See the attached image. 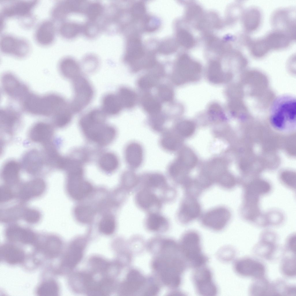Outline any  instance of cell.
I'll return each mask as SVG.
<instances>
[{
  "instance_id": "obj_16",
  "label": "cell",
  "mask_w": 296,
  "mask_h": 296,
  "mask_svg": "<svg viewBox=\"0 0 296 296\" xmlns=\"http://www.w3.org/2000/svg\"><path fill=\"white\" fill-rule=\"evenodd\" d=\"M179 213L181 221L188 223L196 219L201 212L200 205L194 197L189 196L185 199L181 205Z\"/></svg>"
},
{
  "instance_id": "obj_60",
  "label": "cell",
  "mask_w": 296,
  "mask_h": 296,
  "mask_svg": "<svg viewBox=\"0 0 296 296\" xmlns=\"http://www.w3.org/2000/svg\"><path fill=\"white\" fill-rule=\"evenodd\" d=\"M284 182L287 185L293 188L295 187V177L291 175H286L283 177Z\"/></svg>"
},
{
  "instance_id": "obj_36",
  "label": "cell",
  "mask_w": 296,
  "mask_h": 296,
  "mask_svg": "<svg viewBox=\"0 0 296 296\" xmlns=\"http://www.w3.org/2000/svg\"><path fill=\"white\" fill-rule=\"evenodd\" d=\"M58 288L57 284L53 281H47L42 283L38 288L37 293L40 296H55L57 295Z\"/></svg>"
},
{
  "instance_id": "obj_20",
  "label": "cell",
  "mask_w": 296,
  "mask_h": 296,
  "mask_svg": "<svg viewBox=\"0 0 296 296\" xmlns=\"http://www.w3.org/2000/svg\"><path fill=\"white\" fill-rule=\"evenodd\" d=\"M7 238L13 242H18L25 244H32L36 239V236L31 231L16 225L10 227L6 230Z\"/></svg>"
},
{
  "instance_id": "obj_44",
  "label": "cell",
  "mask_w": 296,
  "mask_h": 296,
  "mask_svg": "<svg viewBox=\"0 0 296 296\" xmlns=\"http://www.w3.org/2000/svg\"><path fill=\"white\" fill-rule=\"evenodd\" d=\"M115 227L114 221L113 218L110 216L104 217L100 221L99 225L100 231L106 235L112 234L114 231Z\"/></svg>"
},
{
  "instance_id": "obj_57",
  "label": "cell",
  "mask_w": 296,
  "mask_h": 296,
  "mask_svg": "<svg viewBox=\"0 0 296 296\" xmlns=\"http://www.w3.org/2000/svg\"><path fill=\"white\" fill-rule=\"evenodd\" d=\"M165 180L162 175L159 174L152 175L148 180L149 184L152 186L157 187L164 184Z\"/></svg>"
},
{
  "instance_id": "obj_22",
  "label": "cell",
  "mask_w": 296,
  "mask_h": 296,
  "mask_svg": "<svg viewBox=\"0 0 296 296\" xmlns=\"http://www.w3.org/2000/svg\"><path fill=\"white\" fill-rule=\"evenodd\" d=\"M123 107L117 94L108 93L105 95L101 101V110L106 114H117Z\"/></svg>"
},
{
  "instance_id": "obj_29",
  "label": "cell",
  "mask_w": 296,
  "mask_h": 296,
  "mask_svg": "<svg viewBox=\"0 0 296 296\" xmlns=\"http://www.w3.org/2000/svg\"><path fill=\"white\" fill-rule=\"evenodd\" d=\"M247 47L251 54L257 58L264 57L270 51L264 37L256 39H251Z\"/></svg>"
},
{
  "instance_id": "obj_47",
  "label": "cell",
  "mask_w": 296,
  "mask_h": 296,
  "mask_svg": "<svg viewBox=\"0 0 296 296\" xmlns=\"http://www.w3.org/2000/svg\"><path fill=\"white\" fill-rule=\"evenodd\" d=\"M269 284L265 280H261L252 284L251 291L252 294L255 295H264L268 293Z\"/></svg>"
},
{
  "instance_id": "obj_12",
  "label": "cell",
  "mask_w": 296,
  "mask_h": 296,
  "mask_svg": "<svg viewBox=\"0 0 296 296\" xmlns=\"http://www.w3.org/2000/svg\"><path fill=\"white\" fill-rule=\"evenodd\" d=\"M2 83L4 91L15 99L22 101L29 92L27 86L11 73L3 76Z\"/></svg>"
},
{
  "instance_id": "obj_41",
  "label": "cell",
  "mask_w": 296,
  "mask_h": 296,
  "mask_svg": "<svg viewBox=\"0 0 296 296\" xmlns=\"http://www.w3.org/2000/svg\"><path fill=\"white\" fill-rule=\"evenodd\" d=\"M143 105L146 111L152 115L159 113L161 109L159 102L150 96H147L144 99Z\"/></svg>"
},
{
  "instance_id": "obj_52",
  "label": "cell",
  "mask_w": 296,
  "mask_h": 296,
  "mask_svg": "<svg viewBox=\"0 0 296 296\" xmlns=\"http://www.w3.org/2000/svg\"><path fill=\"white\" fill-rule=\"evenodd\" d=\"M24 219L27 222L30 223H35L39 220L40 215L37 211L32 209L25 210L23 215Z\"/></svg>"
},
{
  "instance_id": "obj_58",
  "label": "cell",
  "mask_w": 296,
  "mask_h": 296,
  "mask_svg": "<svg viewBox=\"0 0 296 296\" xmlns=\"http://www.w3.org/2000/svg\"><path fill=\"white\" fill-rule=\"evenodd\" d=\"M218 182L221 186L225 188H230L234 186L233 181L227 175L224 174L220 176Z\"/></svg>"
},
{
  "instance_id": "obj_54",
  "label": "cell",
  "mask_w": 296,
  "mask_h": 296,
  "mask_svg": "<svg viewBox=\"0 0 296 296\" xmlns=\"http://www.w3.org/2000/svg\"><path fill=\"white\" fill-rule=\"evenodd\" d=\"M145 5L141 2H138L134 3L131 9L132 16L136 18H139L142 17L145 14Z\"/></svg>"
},
{
  "instance_id": "obj_21",
  "label": "cell",
  "mask_w": 296,
  "mask_h": 296,
  "mask_svg": "<svg viewBox=\"0 0 296 296\" xmlns=\"http://www.w3.org/2000/svg\"><path fill=\"white\" fill-rule=\"evenodd\" d=\"M45 185L44 182L40 179H36L25 184L19 192L20 198L23 200H27L39 195L44 192Z\"/></svg>"
},
{
  "instance_id": "obj_49",
  "label": "cell",
  "mask_w": 296,
  "mask_h": 296,
  "mask_svg": "<svg viewBox=\"0 0 296 296\" xmlns=\"http://www.w3.org/2000/svg\"><path fill=\"white\" fill-rule=\"evenodd\" d=\"M102 10V7L100 4L94 3L88 6L86 12L88 18L93 21L100 15Z\"/></svg>"
},
{
  "instance_id": "obj_61",
  "label": "cell",
  "mask_w": 296,
  "mask_h": 296,
  "mask_svg": "<svg viewBox=\"0 0 296 296\" xmlns=\"http://www.w3.org/2000/svg\"><path fill=\"white\" fill-rule=\"evenodd\" d=\"M159 291L158 287L156 285L153 284L149 287L145 293L146 295H154L156 294Z\"/></svg>"
},
{
  "instance_id": "obj_42",
  "label": "cell",
  "mask_w": 296,
  "mask_h": 296,
  "mask_svg": "<svg viewBox=\"0 0 296 296\" xmlns=\"http://www.w3.org/2000/svg\"><path fill=\"white\" fill-rule=\"evenodd\" d=\"M139 204L143 208H148L158 202L157 197L148 192L143 191L139 193L137 197Z\"/></svg>"
},
{
  "instance_id": "obj_28",
  "label": "cell",
  "mask_w": 296,
  "mask_h": 296,
  "mask_svg": "<svg viewBox=\"0 0 296 296\" xmlns=\"http://www.w3.org/2000/svg\"><path fill=\"white\" fill-rule=\"evenodd\" d=\"M143 51L140 40L133 38L128 41L125 59L128 62L134 63L141 58L144 55Z\"/></svg>"
},
{
  "instance_id": "obj_35",
  "label": "cell",
  "mask_w": 296,
  "mask_h": 296,
  "mask_svg": "<svg viewBox=\"0 0 296 296\" xmlns=\"http://www.w3.org/2000/svg\"><path fill=\"white\" fill-rule=\"evenodd\" d=\"M99 164L101 168L106 171H112L118 167L119 162L116 157L112 153L104 154L101 158Z\"/></svg>"
},
{
  "instance_id": "obj_46",
  "label": "cell",
  "mask_w": 296,
  "mask_h": 296,
  "mask_svg": "<svg viewBox=\"0 0 296 296\" xmlns=\"http://www.w3.org/2000/svg\"><path fill=\"white\" fill-rule=\"evenodd\" d=\"M183 166L190 168L193 166L196 162V158L190 151L184 150L179 158Z\"/></svg>"
},
{
  "instance_id": "obj_39",
  "label": "cell",
  "mask_w": 296,
  "mask_h": 296,
  "mask_svg": "<svg viewBox=\"0 0 296 296\" xmlns=\"http://www.w3.org/2000/svg\"><path fill=\"white\" fill-rule=\"evenodd\" d=\"M82 27L75 23H66L60 27V32L61 34L66 38H71L77 35L81 30Z\"/></svg>"
},
{
  "instance_id": "obj_56",
  "label": "cell",
  "mask_w": 296,
  "mask_h": 296,
  "mask_svg": "<svg viewBox=\"0 0 296 296\" xmlns=\"http://www.w3.org/2000/svg\"><path fill=\"white\" fill-rule=\"evenodd\" d=\"M13 194L8 187L1 186L0 188V202H5L10 200L13 197Z\"/></svg>"
},
{
  "instance_id": "obj_5",
  "label": "cell",
  "mask_w": 296,
  "mask_h": 296,
  "mask_svg": "<svg viewBox=\"0 0 296 296\" xmlns=\"http://www.w3.org/2000/svg\"><path fill=\"white\" fill-rule=\"evenodd\" d=\"M72 81L73 96L70 103L73 113H77L83 110L91 102L94 91L88 80L81 75Z\"/></svg>"
},
{
  "instance_id": "obj_26",
  "label": "cell",
  "mask_w": 296,
  "mask_h": 296,
  "mask_svg": "<svg viewBox=\"0 0 296 296\" xmlns=\"http://www.w3.org/2000/svg\"><path fill=\"white\" fill-rule=\"evenodd\" d=\"M126 160L132 168H137L141 165L143 159V151L140 145L132 143L127 147L125 151Z\"/></svg>"
},
{
  "instance_id": "obj_45",
  "label": "cell",
  "mask_w": 296,
  "mask_h": 296,
  "mask_svg": "<svg viewBox=\"0 0 296 296\" xmlns=\"http://www.w3.org/2000/svg\"><path fill=\"white\" fill-rule=\"evenodd\" d=\"M177 37L179 43L185 48H191L194 44L193 37L189 33L185 30L182 29L179 31Z\"/></svg>"
},
{
  "instance_id": "obj_11",
  "label": "cell",
  "mask_w": 296,
  "mask_h": 296,
  "mask_svg": "<svg viewBox=\"0 0 296 296\" xmlns=\"http://www.w3.org/2000/svg\"><path fill=\"white\" fill-rule=\"evenodd\" d=\"M230 218L229 210L224 207H218L211 210L203 216L202 221L206 227L215 231L223 229Z\"/></svg>"
},
{
  "instance_id": "obj_48",
  "label": "cell",
  "mask_w": 296,
  "mask_h": 296,
  "mask_svg": "<svg viewBox=\"0 0 296 296\" xmlns=\"http://www.w3.org/2000/svg\"><path fill=\"white\" fill-rule=\"evenodd\" d=\"M195 125L192 122L184 121L180 123L177 125V129L180 135L184 137H188L194 132Z\"/></svg>"
},
{
  "instance_id": "obj_34",
  "label": "cell",
  "mask_w": 296,
  "mask_h": 296,
  "mask_svg": "<svg viewBox=\"0 0 296 296\" xmlns=\"http://www.w3.org/2000/svg\"><path fill=\"white\" fill-rule=\"evenodd\" d=\"M117 94L123 107L130 108L134 105L136 95L131 90L126 88H121L119 89Z\"/></svg>"
},
{
  "instance_id": "obj_17",
  "label": "cell",
  "mask_w": 296,
  "mask_h": 296,
  "mask_svg": "<svg viewBox=\"0 0 296 296\" xmlns=\"http://www.w3.org/2000/svg\"><path fill=\"white\" fill-rule=\"evenodd\" d=\"M56 29L53 22L46 20L37 27L35 34L36 41L39 45L47 46L52 44L55 38Z\"/></svg>"
},
{
  "instance_id": "obj_8",
  "label": "cell",
  "mask_w": 296,
  "mask_h": 296,
  "mask_svg": "<svg viewBox=\"0 0 296 296\" xmlns=\"http://www.w3.org/2000/svg\"><path fill=\"white\" fill-rule=\"evenodd\" d=\"M192 280L196 291L200 295L214 296L218 293V288L214 281L211 270L205 266L195 269Z\"/></svg>"
},
{
  "instance_id": "obj_19",
  "label": "cell",
  "mask_w": 296,
  "mask_h": 296,
  "mask_svg": "<svg viewBox=\"0 0 296 296\" xmlns=\"http://www.w3.org/2000/svg\"><path fill=\"white\" fill-rule=\"evenodd\" d=\"M145 279L138 271L132 270L127 274L125 280L121 286L122 293L131 294L137 292L143 285Z\"/></svg>"
},
{
  "instance_id": "obj_9",
  "label": "cell",
  "mask_w": 296,
  "mask_h": 296,
  "mask_svg": "<svg viewBox=\"0 0 296 296\" xmlns=\"http://www.w3.org/2000/svg\"><path fill=\"white\" fill-rule=\"evenodd\" d=\"M82 170L68 172L67 190L70 195L76 200L84 198L92 190L91 185L82 179Z\"/></svg>"
},
{
  "instance_id": "obj_30",
  "label": "cell",
  "mask_w": 296,
  "mask_h": 296,
  "mask_svg": "<svg viewBox=\"0 0 296 296\" xmlns=\"http://www.w3.org/2000/svg\"><path fill=\"white\" fill-rule=\"evenodd\" d=\"M19 166L16 162L11 161L4 165L2 170V175L4 181L8 184H14L17 182L18 177Z\"/></svg>"
},
{
  "instance_id": "obj_1",
  "label": "cell",
  "mask_w": 296,
  "mask_h": 296,
  "mask_svg": "<svg viewBox=\"0 0 296 296\" xmlns=\"http://www.w3.org/2000/svg\"><path fill=\"white\" fill-rule=\"evenodd\" d=\"M26 111L31 114L54 117L70 109L69 103L55 94L39 96L30 92L22 101Z\"/></svg>"
},
{
  "instance_id": "obj_37",
  "label": "cell",
  "mask_w": 296,
  "mask_h": 296,
  "mask_svg": "<svg viewBox=\"0 0 296 296\" xmlns=\"http://www.w3.org/2000/svg\"><path fill=\"white\" fill-rule=\"evenodd\" d=\"M181 143V140L177 136L170 133L165 134L161 140L162 147L169 151L176 150L180 146Z\"/></svg>"
},
{
  "instance_id": "obj_50",
  "label": "cell",
  "mask_w": 296,
  "mask_h": 296,
  "mask_svg": "<svg viewBox=\"0 0 296 296\" xmlns=\"http://www.w3.org/2000/svg\"><path fill=\"white\" fill-rule=\"evenodd\" d=\"M157 78V76L155 75L149 74L145 75L139 79L138 85L142 89H149L155 85Z\"/></svg>"
},
{
  "instance_id": "obj_55",
  "label": "cell",
  "mask_w": 296,
  "mask_h": 296,
  "mask_svg": "<svg viewBox=\"0 0 296 296\" xmlns=\"http://www.w3.org/2000/svg\"><path fill=\"white\" fill-rule=\"evenodd\" d=\"M153 116L151 121L152 126L155 130L160 131L162 129L164 123V118L162 116L159 115V113Z\"/></svg>"
},
{
  "instance_id": "obj_27",
  "label": "cell",
  "mask_w": 296,
  "mask_h": 296,
  "mask_svg": "<svg viewBox=\"0 0 296 296\" xmlns=\"http://www.w3.org/2000/svg\"><path fill=\"white\" fill-rule=\"evenodd\" d=\"M83 247L80 244L75 243L71 245L64 259L63 266L71 269L79 262L82 257Z\"/></svg>"
},
{
  "instance_id": "obj_40",
  "label": "cell",
  "mask_w": 296,
  "mask_h": 296,
  "mask_svg": "<svg viewBox=\"0 0 296 296\" xmlns=\"http://www.w3.org/2000/svg\"><path fill=\"white\" fill-rule=\"evenodd\" d=\"M166 219L162 216L155 213L151 214L147 219L148 228L153 231L159 230L166 223Z\"/></svg>"
},
{
  "instance_id": "obj_38",
  "label": "cell",
  "mask_w": 296,
  "mask_h": 296,
  "mask_svg": "<svg viewBox=\"0 0 296 296\" xmlns=\"http://www.w3.org/2000/svg\"><path fill=\"white\" fill-rule=\"evenodd\" d=\"M1 120L2 124L11 126L17 121L19 114L13 108H7L1 110Z\"/></svg>"
},
{
  "instance_id": "obj_33",
  "label": "cell",
  "mask_w": 296,
  "mask_h": 296,
  "mask_svg": "<svg viewBox=\"0 0 296 296\" xmlns=\"http://www.w3.org/2000/svg\"><path fill=\"white\" fill-rule=\"evenodd\" d=\"M270 189V186L265 182L257 181L254 182L249 184L247 188L249 196L256 197L259 195L266 194Z\"/></svg>"
},
{
  "instance_id": "obj_43",
  "label": "cell",
  "mask_w": 296,
  "mask_h": 296,
  "mask_svg": "<svg viewBox=\"0 0 296 296\" xmlns=\"http://www.w3.org/2000/svg\"><path fill=\"white\" fill-rule=\"evenodd\" d=\"M75 214L77 219L83 223L89 222L93 217V212L91 209L84 206L77 207L75 210Z\"/></svg>"
},
{
  "instance_id": "obj_32",
  "label": "cell",
  "mask_w": 296,
  "mask_h": 296,
  "mask_svg": "<svg viewBox=\"0 0 296 296\" xmlns=\"http://www.w3.org/2000/svg\"><path fill=\"white\" fill-rule=\"evenodd\" d=\"M61 246L60 240L56 237H52L47 239L43 244L42 247L43 252L46 256L53 258L58 254Z\"/></svg>"
},
{
  "instance_id": "obj_31",
  "label": "cell",
  "mask_w": 296,
  "mask_h": 296,
  "mask_svg": "<svg viewBox=\"0 0 296 296\" xmlns=\"http://www.w3.org/2000/svg\"><path fill=\"white\" fill-rule=\"evenodd\" d=\"M208 78L211 82L217 84L229 79L230 75L223 73L221 68L220 64L218 62L214 61L209 64L208 71Z\"/></svg>"
},
{
  "instance_id": "obj_6",
  "label": "cell",
  "mask_w": 296,
  "mask_h": 296,
  "mask_svg": "<svg viewBox=\"0 0 296 296\" xmlns=\"http://www.w3.org/2000/svg\"><path fill=\"white\" fill-rule=\"evenodd\" d=\"M296 11L293 8H281L275 10L271 17L273 30L282 32L295 40Z\"/></svg>"
},
{
  "instance_id": "obj_2",
  "label": "cell",
  "mask_w": 296,
  "mask_h": 296,
  "mask_svg": "<svg viewBox=\"0 0 296 296\" xmlns=\"http://www.w3.org/2000/svg\"><path fill=\"white\" fill-rule=\"evenodd\" d=\"M271 122L275 127L282 128L295 123V97L289 95L277 97L273 101L270 109Z\"/></svg>"
},
{
  "instance_id": "obj_7",
  "label": "cell",
  "mask_w": 296,
  "mask_h": 296,
  "mask_svg": "<svg viewBox=\"0 0 296 296\" xmlns=\"http://www.w3.org/2000/svg\"><path fill=\"white\" fill-rule=\"evenodd\" d=\"M201 71L199 64L191 60L188 55H183L177 61L173 79L178 84L195 81L199 77Z\"/></svg>"
},
{
  "instance_id": "obj_4",
  "label": "cell",
  "mask_w": 296,
  "mask_h": 296,
  "mask_svg": "<svg viewBox=\"0 0 296 296\" xmlns=\"http://www.w3.org/2000/svg\"><path fill=\"white\" fill-rule=\"evenodd\" d=\"M81 127L90 139L101 145L108 144L115 135L114 128L105 124V122L92 118H82L80 121Z\"/></svg>"
},
{
  "instance_id": "obj_14",
  "label": "cell",
  "mask_w": 296,
  "mask_h": 296,
  "mask_svg": "<svg viewBox=\"0 0 296 296\" xmlns=\"http://www.w3.org/2000/svg\"><path fill=\"white\" fill-rule=\"evenodd\" d=\"M241 18L242 26L245 32L251 33L259 27L261 22L262 14L258 8L250 7L244 10Z\"/></svg>"
},
{
  "instance_id": "obj_62",
  "label": "cell",
  "mask_w": 296,
  "mask_h": 296,
  "mask_svg": "<svg viewBox=\"0 0 296 296\" xmlns=\"http://www.w3.org/2000/svg\"><path fill=\"white\" fill-rule=\"evenodd\" d=\"M296 237L293 236L290 237L288 242V246L289 249L293 252H295Z\"/></svg>"
},
{
  "instance_id": "obj_59",
  "label": "cell",
  "mask_w": 296,
  "mask_h": 296,
  "mask_svg": "<svg viewBox=\"0 0 296 296\" xmlns=\"http://www.w3.org/2000/svg\"><path fill=\"white\" fill-rule=\"evenodd\" d=\"M209 112L210 116L214 118L222 117L223 114L221 107L216 104H213L210 106Z\"/></svg>"
},
{
  "instance_id": "obj_3",
  "label": "cell",
  "mask_w": 296,
  "mask_h": 296,
  "mask_svg": "<svg viewBox=\"0 0 296 296\" xmlns=\"http://www.w3.org/2000/svg\"><path fill=\"white\" fill-rule=\"evenodd\" d=\"M201 239L195 231L186 232L179 245L181 252L188 267L196 269L205 266L209 259L202 252Z\"/></svg>"
},
{
  "instance_id": "obj_15",
  "label": "cell",
  "mask_w": 296,
  "mask_h": 296,
  "mask_svg": "<svg viewBox=\"0 0 296 296\" xmlns=\"http://www.w3.org/2000/svg\"><path fill=\"white\" fill-rule=\"evenodd\" d=\"M36 1H18L5 7L2 10V16L10 18L28 15L36 5Z\"/></svg>"
},
{
  "instance_id": "obj_51",
  "label": "cell",
  "mask_w": 296,
  "mask_h": 296,
  "mask_svg": "<svg viewBox=\"0 0 296 296\" xmlns=\"http://www.w3.org/2000/svg\"><path fill=\"white\" fill-rule=\"evenodd\" d=\"M282 265V270L284 274L288 276L295 275V259H289L286 260Z\"/></svg>"
},
{
  "instance_id": "obj_25",
  "label": "cell",
  "mask_w": 296,
  "mask_h": 296,
  "mask_svg": "<svg viewBox=\"0 0 296 296\" xmlns=\"http://www.w3.org/2000/svg\"><path fill=\"white\" fill-rule=\"evenodd\" d=\"M0 254L6 262L12 264L21 262L24 258V254L22 250L10 245H3L0 249Z\"/></svg>"
},
{
  "instance_id": "obj_13",
  "label": "cell",
  "mask_w": 296,
  "mask_h": 296,
  "mask_svg": "<svg viewBox=\"0 0 296 296\" xmlns=\"http://www.w3.org/2000/svg\"><path fill=\"white\" fill-rule=\"evenodd\" d=\"M234 268L238 274L245 277L260 278L265 273V268L262 264L249 258L236 261L234 264Z\"/></svg>"
},
{
  "instance_id": "obj_18",
  "label": "cell",
  "mask_w": 296,
  "mask_h": 296,
  "mask_svg": "<svg viewBox=\"0 0 296 296\" xmlns=\"http://www.w3.org/2000/svg\"><path fill=\"white\" fill-rule=\"evenodd\" d=\"M273 30L264 37L270 50H279L286 49L293 41L286 34Z\"/></svg>"
},
{
  "instance_id": "obj_53",
  "label": "cell",
  "mask_w": 296,
  "mask_h": 296,
  "mask_svg": "<svg viewBox=\"0 0 296 296\" xmlns=\"http://www.w3.org/2000/svg\"><path fill=\"white\" fill-rule=\"evenodd\" d=\"M158 94L160 99L164 101H169L173 98V92L172 90L166 85H162L159 88Z\"/></svg>"
},
{
  "instance_id": "obj_10",
  "label": "cell",
  "mask_w": 296,
  "mask_h": 296,
  "mask_svg": "<svg viewBox=\"0 0 296 296\" xmlns=\"http://www.w3.org/2000/svg\"><path fill=\"white\" fill-rule=\"evenodd\" d=\"M0 48L5 54L23 58L29 53L30 47L25 40L7 35L3 36L1 40Z\"/></svg>"
},
{
  "instance_id": "obj_23",
  "label": "cell",
  "mask_w": 296,
  "mask_h": 296,
  "mask_svg": "<svg viewBox=\"0 0 296 296\" xmlns=\"http://www.w3.org/2000/svg\"><path fill=\"white\" fill-rule=\"evenodd\" d=\"M60 73L65 77L71 80L80 75V68L73 59L66 58L62 60L59 65Z\"/></svg>"
},
{
  "instance_id": "obj_24",
  "label": "cell",
  "mask_w": 296,
  "mask_h": 296,
  "mask_svg": "<svg viewBox=\"0 0 296 296\" xmlns=\"http://www.w3.org/2000/svg\"><path fill=\"white\" fill-rule=\"evenodd\" d=\"M51 126L44 123H38L33 127L30 132V136L32 140L37 142L48 141L52 134Z\"/></svg>"
}]
</instances>
